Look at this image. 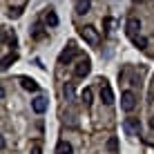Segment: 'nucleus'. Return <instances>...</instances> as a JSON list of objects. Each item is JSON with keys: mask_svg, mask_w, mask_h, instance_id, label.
<instances>
[{"mask_svg": "<svg viewBox=\"0 0 154 154\" xmlns=\"http://www.w3.org/2000/svg\"><path fill=\"white\" fill-rule=\"evenodd\" d=\"M125 132L132 136H139L141 132V121L139 119H125Z\"/></svg>", "mask_w": 154, "mask_h": 154, "instance_id": "obj_6", "label": "nucleus"}, {"mask_svg": "<svg viewBox=\"0 0 154 154\" xmlns=\"http://www.w3.org/2000/svg\"><path fill=\"white\" fill-rule=\"evenodd\" d=\"M121 107H123V112H134V107H136L134 92H123L121 94Z\"/></svg>", "mask_w": 154, "mask_h": 154, "instance_id": "obj_3", "label": "nucleus"}, {"mask_svg": "<svg viewBox=\"0 0 154 154\" xmlns=\"http://www.w3.org/2000/svg\"><path fill=\"white\" fill-rule=\"evenodd\" d=\"M74 54H76V47H74V45H69V49H65V51L60 54V60H67V58H72Z\"/></svg>", "mask_w": 154, "mask_h": 154, "instance_id": "obj_13", "label": "nucleus"}, {"mask_svg": "<svg viewBox=\"0 0 154 154\" xmlns=\"http://www.w3.org/2000/svg\"><path fill=\"white\" fill-rule=\"evenodd\" d=\"M125 31L132 36V38H134V36H139V31H141V20H139V18H134V16H132V18H127V23H125Z\"/></svg>", "mask_w": 154, "mask_h": 154, "instance_id": "obj_5", "label": "nucleus"}, {"mask_svg": "<svg viewBox=\"0 0 154 154\" xmlns=\"http://www.w3.org/2000/svg\"><path fill=\"white\" fill-rule=\"evenodd\" d=\"M134 45L139 47V49H145L147 47V38L145 36H134Z\"/></svg>", "mask_w": 154, "mask_h": 154, "instance_id": "obj_12", "label": "nucleus"}, {"mask_svg": "<svg viewBox=\"0 0 154 154\" xmlns=\"http://www.w3.org/2000/svg\"><path fill=\"white\" fill-rule=\"evenodd\" d=\"M31 107H34V112H36V114H42V112L47 109V98H45V96H38V98H34Z\"/></svg>", "mask_w": 154, "mask_h": 154, "instance_id": "obj_7", "label": "nucleus"}, {"mask_svg": "<svg viewBox=\"0 0 154 154\" xmlns=\"http://www.w3.org/2000/svg\"><path fill=\"white\" fill-rule=\"evenodd\" d=\"M74 7H76V14H87L89 9H92V0H76V5H74Z\"/></svg>", "mask_w": 154, "mask_h": 154, "instance_id": "obj_8", "label": "nucleus"}, {"mask_svg": "<svg viewBox=\"0 0 154 154\" xmlns=\"http://www.w3.org/2000/svg\"><path fill=\"white\" fill-rule=\"evenodd\" d=\"M65 96L69 98V100L74 98V89H72V85H65Z\"/></svg>", "mask_w": 154, "mask_h": 154, "instance_id": "obj_17", "label": "nucleus"}, {"mask_svg": "<svg viewBox=\"0 0 154 154\" xmlns=\"http://www.w3.org/2000/svg\"><path fill=\"white\" fill-rule=\"evenodd\" d=\"M31 154H40V147H38V145H36V147H34V150H31Z\"/></svg>", "mask_w": 154, "mask_h": 154, "instance_id": "obj_18", "label": "nucleus"}, {"mask_svg": "<svg viewBox=\"0 0 154 154\" xmlns=\"http://www.w3.org/2000/svg\"><path fill=\"white\" fill-rule=\"evenodd\" d=\"M81 38L87 42V45H92V47H96L98 42H100V36H98V29L96 27H92V25H85V27H81Z\"/></svg>", "mask_w": 154, "mask_h": 154, "instance_id": "obj_1", "label": "nucleus"}, {"mask_svg": "<svg viewBox=\"0 0 154 154\" xmlns=\"http://www.w3.org/2000/svg\"><path fill=\"white\" fill-rule=\"evenodd\" d=\"M72 152H74V150H72V145H69L67 141H60V143L56 145V154H72Z\"/></svg>", "mask_w": 154, "mask_h": 154, "instance_id": "obj_10", "label": "nucleus"}, {"mask_svg": "<svg viewBox=\"0 0 154 154\" xmlns=\"http://www.w3.org/2000/svg\"><path fill=\"white\" fill-rule=\"evenodd\" d=\"M89 72H92V63H89V58H81V60L74 65V74H76L78 78H85Z\"/></svg>", "mask_w": 154, "mask_h": 154, "instance_id": "obj_4", "label": "nucleus"}, {"mask_svg": "<svg viewBox=\"0 0 154 154\" xmlns=\"http://www.w3.org/2000/svg\"><path fill=\"white\" fill-rule=\"evenodd\" d=\"M107 150L112 152V154H116V136H112V139L107 141Z\"/></svg>", "mask_w": 154, "mask_h": 154, "instance_id": "obj_15", "label": "nucleus"}, {"mask_svg": "<svg viewBox=\"0 0 154 154\" xmlns=\"http://www.w3.org/2000/svg\"><path fill=\"white\" fill-rule=\"evenodd\" d=\"M81 98H83V103H85V105H87V107H89V105H92V89L87 87V89H85V92H83V96H81Z\"/></svg>", "mask_w": 154, "mask_h": 154, "instance_id": "obj_14", "label": "nucleus"}, {"mask_svg": "<svg viewBox=\"0 0 154 154\" xmlns=\"http://www.w3.org/2000/svg\"><path fill=\"white\" fill-rule=\"evenodd\" d=\"M45 23H47V25H51V27H54V25H58V18H56V14L51 11V9L45 14Z\"/></svg>", "mask_w": 154, "mask_h": 154, "instance_id": "obj_11", "label": "nucleus"}, {"mask_svg": "<svg viewBox=\"0 0 154 154\" xmlns=\"http://www.w3.org/2000/svg\"><path fill=\"white\" fill-rule=\"evenodd\" d=\"M20 83H23V87H25V89H29V92H38V83H36L34 78L23 76V78H20Z\"/></svg>", "mask_w": 154, "mask_h": 154, "instance_id": "obj_9", "label": "nucleus"}, {"mask_svg": "<svg viewBox=\"0 0 154 154\" xmlns=\"http://www.w3.org/2000/svg\"><path fill=\"white\" fill-rule=\"evenodd\" d=\"M100 100H103L105 105H114V92L112 87H109V83L105 81V78H100Z\"/></svg>", "mask_w": 154, "mask_h": 154, "instance_id": "obj_2", "label": "nucleus"}, {"mask_svg": "<svg viewBox=\"0 0 154 154\" xmlns=\"http://www.w3.org/2000/svg\"><path fill=\"white\" fill-rule=\"evenodd\" d=\"M150 127H152V130H154V116H152V121H150Z\"/></svg>", "mask_w": 154, "mask_h": 154, "instance_id": "obj_19", "label": "nucleus"}, {"mask_svg": "<svg viewBox=\"0 0 154 154\" xmlns=\"http://www.w3.org/2000/svg\"><path fill=\"white\" fill-rule=\"evenodd\" d=\"M11 60H16V54H11V56H5V60H2V67H5V69L9 67V63H11Z\"/></svg>", "mask_w": 154, "mask_h": 154, "instance_id": "obj_16", "label": "nucleus"}]
</instances>
